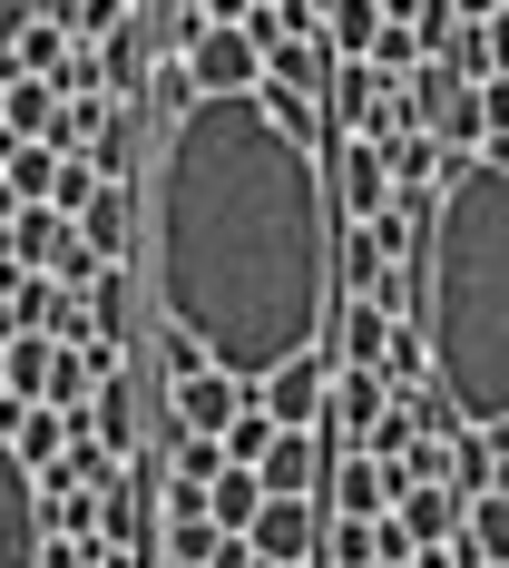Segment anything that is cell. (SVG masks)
Segmentation results:
<instances>
[{
    "label": "cell",
    "mask_w": 509,
    "mask_h": 568,
    "mask_svg": "<svg viewBox=\"0 0 509 568\" xmlns=\"http://www.w3.org/2000/svg\"><path fill=\"white\" fill-rule=\"evenodd\" d=\"M138 255H147L157 324L196 334V353L235 383H265L294 353H324L334 324L324 148L284 138L255 89L186 99L176 118H157Z\"/></svg>",
    "instance_id": "obj_1"
},
{
    "label": "cell",
    "mask_w": 509,
    "mask_h": 568,
    "mask_svg": "<svg viewBox=\"0 0 509 568\" xmlns=\"http://www.w3.org/2000/svg\"><path fill=\"white\" fill-rule=\"evenodd\" d=\"M421 304L411 334L431 353V393L460 432L509 412V138H480L421 226Z\"/></svg>",
    "instance_id": "obj_2"
},
{
    "label": "cell",
    "mask_w": 509,
    "mask_h": 568,
    "mask_svg": "<svg viewBox=\"0 0 509 568\" xmlns=\"http://www.w3.org/2000/svg\"><path fill=\"white\" fill-rule=\"evenodd\" d=\"M176 69H186V89H196V99H235V89H255V79H265V50H255L235 20H196V30L176 40Z\"/></svg>",
    "instance_id": "obj_3"
},
{
    "label": "cell",
    "mask_w": 509,
    "mask_h": 568,
    "mask_svg": "<svg viewBox=\"0 0 509 568\" xmlns=\"http://www.w3.org/2000/svg\"><path fill=\"white\" fill-rule=\"evenodd\" d=\"M324 196H334V226H373L393 206V168H383V138H324Z\"/></svg>",
    "instance_id": "obj_4"
},
{
    "label": "cell",
    "mask_w": 509,
    "mask_h": 568,
    "mask_svg": "<svg viewBox=\"0 0 509 568\" xmlns=\"http://www.w3.org/2000/svg\"><path fill=\"white\" fill-rule=\"evenodd\" d=\"M324 383H334V353H294V363H275V373L245 383V393H255V412H265L275 432H314V422H324Z\"/></svg>",
    "instance_id": "obj_5"
},
{
    "label": "cell",
    "mask_w": 509,
    "mask_h": 568,
    "mask_svg": "<svg viewBox=\"0 0 509 568\" xmlns=\"http://www.w3.org/2000/svg\"><path fill=\"white\" fill-rule=\"evenodd\" d=\"M138 235H147V196L138 186H89V206H79V245L99 255V265H138Z\"/></svg>",
    "instance_id": "obj_6"
},
{
    "label": "cell",
    "mask_w": 509,
    "mask_h": 568,
    "mask_svg": "<svg viewBox=\"0 0 509 568\" xmlns=\"http://www.w3.org/2000/svg\"><path fill=\"white\" fill-rule=\"evenodd\" d=\"M393 490H401L393 460L334 452V460H324V490H314V510H334V519H383V510H393Z\"/></svg>",
    "instance_id": "obj_7"
},
{
    "label": "cell",
    "mask_w": 509,
    "mask_h": 568,
    "mask_svg": "<svg viewBox=\"0 0 509 568\" xmlns=\"http://www.w3.org/2000/svg\"><path fill=\"white\" fill-rule=\"evenodd\" d=\"M265 568H314V539H324V510L314 500H255V519L235 529Z\"/></svg>",
    "instance_id": "obj_8"
},
{
    "label": "cell",
    "mask_w": 509,
    "mask_h": 568,
    "mask_svg": "<svg viewBox=\"0 0 509 568\" xmlns=\"http://www.w3.org/2000/svg\"><path fill=\"white\" fill-rule=\"evenodd\" d=\"M324 460H334L324 432H275L265 460H255V480H265V500H314L324 490Z\"/></svg>",
    "instance_id": "obj_9"
},
{
    "label": "cell",
    "mask_w": 509,
    "mask_h": 568,
    "mask_svg": "<svg viewBox=\"0 0 509 568\" xmlns=\"http://www.w3.org/2000/svg\"><path fill=\"white\" fill-rule=\"evenodd\" d=\"M79 158L99 168V186H109V176H118V186H138V176H147V118H138V99H109L99 138H89Z\"/></svg>",
    "instance_id": "obj_10"
},
{
    "label": "cell",
    "mask_w": 509,
    "mask_h": 568,
    "mask_svg": "<svg viewBox=\"0 0 509 568\" xmlns=\"http://www.w3.org/2000/svg\"><path fill=\"white\" fill-rule=\"evenodd\" d=\"M30 559H40V490L0 442V568H30Z\"/></svg>",
    "instance_id": "obj_11"
},
{
    "label": "cell",
    "mask_w": 509,
    "mask_h": 568,
    "mask_svg": "<svg viewBox=\"0 0 509 568\" xmlns=\"http://www.w3.org/2000/svg\"><path fill=\"white\" fill-rule=\"evenodd\" d=\"M0 442H10V460L20 470H50L59 452H69V412H50V402H0Z\"/></svg>",
    "instance_id": "obj_12"
},
{
    "label": "cell",
    "mask_w": 509,
    "mask_h": 568,
    "mask_svg": "<svg viewBox=\"0 0 509 568\" xmlns=\"http://www.w3.org/2000/svg\"><path fill=\"white\" fill-rule=\"evenodd\" d=\"M393 519H401V539H411V549H451L460 490H451V480H401V490H393Z\"/></svg>",
    "instance_id": "obj_13"
},
{
    "label": "cell",
    "mask_w": 509,
    "mask_h": 568,
    "mask_svg": "<svg viewBox=\"0 0 509 568\" xmlns=\"http://www.w3.org/2000/svg\"><path fill=\"white\" fill-rule=\"evenodd\" d=\"M89 59H99V89L109 99H147V10H128Z\"/></svg>",
    "instance_id": "obj_14"
},
{
    "label": "cell",
    "mask_w": 509,
    "mask_h": 568,
    "mask_svg": "<svg viewBox=\"0 0 509 568\" xmlns=\"http://www.w3.org/2000/svg\"><path fill=\"white\" fill-rule=\"evenodd\" d=\"M393 275V245L373 226H334V294H383Z\"/></svg>",
    "instance_id": "obj_15"
},
{
    "label": "cell",
    "mask_w": 509,
    "mask_h": 568,
    "mask_svg": "<svg viewBox=\"0 0 509 568\" xmlns=\"http://www.w3.org/2000/svg\"><path fill=\"white\" fill-rule=\"evenodd\" d=\"M79 304H89V334L99 343H128V324H138V275L128 265H99V275L79 284Z\"/></svg>",
    "instance_id": "obj_16"
},
{
    "label": "cell",
    "mask_w": 509,
    "mask_h": 568,
    "mask_svg": "<svg viewBox=\"0 0 509 568\" xmlns=\"http://www.w3.org/2000/svg\"><path fill=\"white\" fill-rule=\"evenodd\" d=\"M324 69H334V50H324V40H265V89L314 99V89H324Z\"/></svg>",
    "instance_id": "obj_17"
},
{
    "label": "cell",
    "mask_w": 509,
    "mask_h": 568,
    "mask_svg": "<svg viewBox=\"0 0 509 568\" xmlns=\"http://www.w3.org/2000/svg\"><path fill=\"white\" fill-rule=\"evenodd\" d=\"M50 118H59V89L10 69V89H0V138H50Z\"/></svg>",
    "instance_id": "obj_18"
},
{
    "label": "cell",
    "mask_w": 509,
    "mask_h": 568,
    "mask_svg": "<svg viewBox=\"0 0 509 568\" xmlns=\"http://www.w3.org/2000/svg\"><path fill=\"white\" fill-rule=\"evenodd\" d=\"M314 30H324V50H334V59H363L373 40H383V0H324Z\"/></svg>",
    "instance_id": "obj_19"
},
{
    "label": "cell",
    "mask_w": 509,
    "mask_h": 568,
    "mask_svg": "<svg viewBox=\"0 0 509 568\" xmlns=\"http://www.w3.org/2000/svg\"><path fill=\"white\" fill-rule=\"evenodd\" d=\"M255 500H265V480H255V470H216V480H206V519H216V529H245V519H255Z\"/></svg>",
    "instance_id": "obj_20"
},
{
    "label": "cell",
    "mask_w": 509,
    "mask_h": 568,
    "mask_svg": "<svg viewBox=\"0 0 509 568\" xmlns=\"http://www.w3.org/2000/svg\"><path fill=\"white\" fill-rule=\"evenodd\" d=\"M265 442H275V422H265V412H255V393H245V402H235V422L216 432V452H226L235 470H255V460H265Z\"/></svg>",
    "instance_id": "obj_21"
},
{
    "label": "cell",
    "mask_w": 509,
    "mask_h": 568,
    "mask_svg": "<svg viewBox=\"0 0 509 568\" xmlns=\"http://www.w3.org/2000/svg\"><path fill=\"white\" fill-rule=\"evenodd\" d=\"M89 186H99V168H89V158H59V148H50V186H40V206L79 216V206H89Z\"/></svg>",
    "instance_id": "obj_22"
},
{
    "label": "cell",
    "mask_w": 509,
    "mask_h": 568,
    "mask_svg": "<svg viewBox=\"0 0 509 568\" xmlns=\"http://www.w3.org/2000/svg\"><path fill=\"white\" fill-rule=\"evenodd\" d=\"M196 363H206V353H196V334H176V324H157V373H167V383H186Z\"/></svg>",
    "instance_id": "obj_23"
},
{
    "label": "cell",
    "mask_w": 509,
    "mask_h": 568,
    "mask_svg": "<svg viewBox=\"0 0 509 568\" xmlns=\"http://www.w3.org/2000/svg\"><path fill=\"white\" fill-rule=\"evenodd\" d=\"M157 519H206V480H176V470H167V490H157Z\"/></svg>",
    "instance_id": "obj_24"
},
{
    "label": "cell",
    "mask_w": 509,
    "mask_h": 568,
    "mask_svg": "<svg viewBox=\"0 0 509 568\" xmlns=\"http://www.w3.org/2000/svg\"><path fill=\"white\" fill-rule=\"evenodd\" d=\"M196 568H265V559H255V549H245L235 529H216V549H206V559H196Z\"/></svg>",
    "instance_id": "obj_25"
},
{
    "label": "cell",
    "mask_w": 509,
    "mask_h": 568,
    "mask_svg": "<svg viewBox=\"0 0 509 568\" xmlns=\"http://www.w3.org/2000/svg\"><path fill=\"white\" fill-rule=\"evenodd\" d=\"M30 10H40V0H0V50L20 40V20H30Z\"/></svg>",
    "instance_id": "obj_26"
},
{
    "label": "cell",
    "mask_w": 509,
    "mask_h": 568,
    "mask_svg": "<svg viewBox=\"0 0 509 568\" xmlns=\"http://www.w3.org/2000/svg\"><path fill=\"white\" fill-rule=\"evenodd\" d=\"M411 568H460V559H451V549H411Z\"/></svg>",
    "instance_id": "obj_27"
},
{
    "label": "cell",
    "mask_w": 509,
    "mask_h": 568,
    "mask_svg": "<svg viewBox=\"0 0 509 568\" xmlns=\"http://www.w3.org/2000/svg\"><path fill=\"white\" fill-rule=\"evenodd\" d=\"M451 10H460V20H490V10H500V0H451Z\"/></svg>",
    "instance_id": "obj_28"
},
{
    "label": "cell",
    "mask_w": 509,
    "mask_h": 568,
    "mask_svg": "<svg viewBox=\"0 0 509 568\" xmlns=\"http://www.w3.org/2000/svg\"><path fill=\"white\" fill-rule=\"evenodd\" d=\"M157 568H196V559H157Z\"/></svg>",
    "instance_id": "obj_29"
},
{
    "label": "cell",
    "mask_w": 509,
    "mask_h": 568,
    "mask_svg": "<svg viewBox=\"0 0 509 568\" xmlns=\"http://www.w3.org/2000/svg\"><path fill=\"white\" fill-rule=\"evenodd\" d=\"M373 568H411V559H373Z\"/></svg>",
    "instance_id": "obj_30"
},
{
    "label": "cell",
    "mask_w": 509,
    "mask_h": 568,
    "mask_svg": "<svg viewBox=\"0 0 509 568\" xmlns=\"http://www.w3.org/2000/svg\"><path fill=\"white\" fill-rule=\"evenodd\" d=\"M0 89H10V59H0Z\"/></svg>",
    "instance_id": "obj_31"
},
{
    "label": "cell",
    "mask_w": 509,
    "mask_h": 568,
    "mask_svg": "<svg viewBox=\"0 0 509 568\" xmlns=\"http://www.w3.org/2000/svg\"><path fill=\"white\" fill-rule=\"evenodd\" d=\"M0 402H10V373H0Z\"/></svg>",
    "instance_id": "obj_32"
},
{
    "label": "cell",
    "mask_w": 509,
    "mask_h": 568,
    "mask_svg": "<svg viewBox=\"0 0 509 568\" xmlns=\"http://www.w3.org/2000/svg\"><path fill=\"white\" fill-rule=\"evenodd\" d=\"M0 334H10V314H0Z\"/></svg>",
    "instance_id": "obj_33"
},
{
    "label": "cell",
    "mask_w": 509,
    "mask_h": 568,
    "mask_svg": "<svg viewBox=\"0 0 509 568\" xmlns=\"http://www.w3.org/2000/svg\"><path fill=\"white\" fill-rule=\"evenodd\" d=\"M500 10H509V0H500Z\"/></svg>",
    "instance_id": "obj_34"
}]
</instances>
